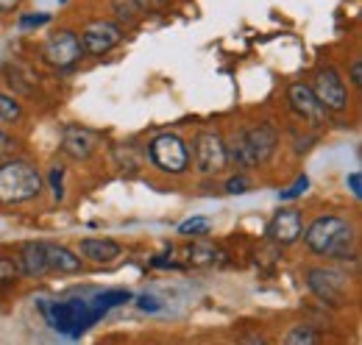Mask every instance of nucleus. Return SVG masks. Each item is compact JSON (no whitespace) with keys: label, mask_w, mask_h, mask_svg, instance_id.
Returning a JSON list of instances; mask_svg holds the SVG:
<instances>
[{"label":"nucleus","mask_w":362,"mask_h":345,"mask_svg":"<svg viewBox=\"0 0 362 345\" xmlns=\"http://www.w3.org/2000/svg\"><path fill=\"white\" fill-rule=\"evenodd\" d=\"M126 301H132V293H126V290H115V293H103V296H98L95 298V309L103 315L106 309H112V306H117V303H126Z\"/></svg>","instance_id":"nucleus-19"},{"label":"nucleus","mask_w":362,"mask_h":345,"mask_svg":"<svg viewBox=\"0 0 362 345\" xmlns=\"http://www.w3.org/2000/svg\"><path fill=\"white\" fill-rule=\"evenodd\" d=\"M148 153H151V162L165 172H184L189 168V148L179 134H159L151 142Z\"/></svg>","instance_id":"nucleus-7"},{"label":"nucleus","mask_w":362,"mask_h":345,"mask_svg":"<svg viewBox=\"0 0 362 345\" xmlns=\"http://www.w3.org/2000/svg\"><path fill=\"white\" fill-rule=\"evenodd\" d=\"M301 231H304V220L298 209H279L273 220L268 223V237H271L276 245H293L301 240Z\"/></svg>","instance_id":"nucleus-11"},{"label":"nucleus","mask_w":362,"mask_h":345,"mask_svg":"<svg viewBox=\"0 0 362 345\" xmlns=\"http://www.w3.org/2000/svg\"><path fill=\"white\" fill-rule=\"evenodd\" d=\"M304 234V242L307 248L317 254V257L326 259H349L354 254V242H357V234H354V226L343 217L334 215H323L310 223Z\"/></svg>","instance_id":"nucleus-1"},{"label":"nucleus","mask_w":362,"mask_h":345,"mask_svg":"<svg viewBox=\"0 0 362 345\" xmlns=\"http://www.w3.org/2000/svg\"><path fill=\"white\" fill-rule=\"evenodd\" d=\"M20 117H23V106L11 95L0 92V123H17Z\"/></svg>","instance_id":"nucleus-17"},{"label":"nucleus","mask_w":362,"mask_h":345,"mask_svg":"<svg viewBox=\"0 0 362 345\" xmlns=\"http://www.w3.org/2000/svg\"><path fill=\"white\" fill-rule=\"evenodd\" d=\"M284 343L290 345H298V343H317V334L310 329V326H296L290 334H287V340Z\"/></svg>","instance_id":"nucleus-22"},{"label":"nucleus","mask_w":362,"mask_h":345,"mask_svg":"<svg viewBox=\"0 0 362 345\" xmlns=\"http://www.w3.org/2000/svg\"><path fill=\"white\" fill-rule=\"evenodd\" d=\"M349 187H351V195L360 201L362 198V175L360 172H351V175H349Z\"/></svg>","instance_id":"nucleus-29"},{"label":"nucleus","mask_w":362,"mask_h":345,"mask_svg":"<svg viewBox=\"0 0 362 345\" xmlns=\"http://www.w3.org/2000/svg\"><path fill=\"white\" fill-rule=\"evenodd\" d=\"M8 145H11V139H8V136H6L3 131H0V156H3L6 151H8Z\"/></svg>","instance_id":"nucleus-33"},{"label":"nucleus","mask_w":362,"mask_h":345,"mask_svg":"<svg viewBox=\"0 0 362 345\" xmlns=\"http://www.w3.org/2000/svg\"><path fill=\"white\" fill-rule=\"evenodd\" d=\"M287 100H290V106H293V112L296 115H301L304 120H310V123H315L320 126L323 123V117H326V109L320 106V100L315 98V92H313V86L310 84H293L287 89Z\"/></svg>","instance_id":"nucleus-12"},{"label":"nucleus","mask_w":362,"mask_h":345,"mask_svg":"<svg viewBox=\"0 0 362 345\" xmlns=\"http://www.w3.org/2000/svg\"><path fill=\"white\" fill-rule=\"evenodd\" d=\"M307 287L317 301L329 303V306H343L349 298V276L332 267H310Z\"/></svg>","instance_id":"nucleus-5"},{"label":"nucleus","mask_w":362,"mask_h":345,"mask_svg":"<svg viewBox=\"0 0 362 345\" xmlns=\"http://www.w3.org/2000/svg\"><path fill=\"white\" fill-rule=\"evenodd\" d=\"M192 159H195L198 172L204 175H218L221 170H226L228 151L223 136L218 131H201L192 139Z\"/></svg>","instance_id":"nucleus-6"},{"label":"nucleus","mask_w":362,"mask_h":345,"mask_svg":"<svg viewBox=\"0 0 362 345\" xmlns=\"http://www.w3.org/2000/svg\"><path fill=\"white\" fill-rule=\"evenodd\" d=\"M351 84L354 86L362 84V59H354V62H351Z\"/></svg>","instance_id":"nucleus-30"},{"label":"nucleus","mask_w":362,"mask_h":345,"mask_svg":"<svg viewBox=\"0 0 362 345\" xmlns=\"http://www.w3.org/2000/svg\"><path fill=\"white\" fill-rule=\"evenodd\" d=\"M45 317L50 320L53 329L67 332V334H81L84 329H90L92 323L100 317V312L87 301H62L45 306Z\"/></svg>","instance_id":"nucleus-4"},{"label":"nucleus","mask_w":362,"mask_h":345,"mask_svg":"<svg viewBox=\"0 0 362 345\" xmlns=\"http://www.w3.org/2000/svg\"><path fill=\"white\" fill-rule=\"evenodd\" d=\"M120 242H115V240H109V237H90V240H81V254L92 262H115V259L120 257Z\"/></svg>","instance_id":"nucleus-16"},{"label":"nucleus","mask_w":362,"mask_h":345,"mask_svg":"<svg viewBox=\"0 0 362 345\" xmlns=\"http://www.w3.org/2000/svg\"><path fill=\"white\" fill-rule=\"evenodd\" d=\"M139 11H142V8L136 6V0H115V14H117V20H123V23H134Z\"/></svg>","instance_id":"nucleus-20"},{"label":"nucleus","mask_w":362,"mask_h":345,"mask_svg":"<svg viewBox=\"0 0 362 345\" xmlns=\"http://www.w3.org/2000/svg\"><path fill=\"white\" fill-rule=\"evenodd\" d=\"M40 192H42V175L37 165L25 159H11L0 165V204L17 206L34 201Z\"/></svg>","instance_id":"nucleus-2"},{"label":"nucleus","mask_w":362,"mask_h":345,"mask_svg":"<svg viewBox=\"0 0 362 345\" xmlns=\"http://www.w3.org/2000/svg\"><path fill=\"white\" fill-rule=\"evenodd\" d=\"M276 129L262 123V126H251V129L240 131L231 145H226L228 151V162H234L237 168H257V165H265L276 151Z\"/></svg>","instance_id":"nucleus-3"},{"label":"nucleus","mask_w":362,"mask_h":345,"mask_svg":"<svg viewBox=\"0 0 362 345\" xmlns=\"http://www.w3.org/2000/svg\"><path fill=\"white\" fill-rule=\"evenodd\" d=\"M159 3H162V0H136V6H139L142 11H145V8H153V6H159Z\"/></svg>","instance_id":"nucleus-32"},{"label":"nucleus","mask_w":362,"mask_h":345,"mask_svg":"<svg viewBox=\"0 0 362 345\" xmlns=\"http://www.w3.org/2000/svg\"><path fill=\"white\" fill-rule=\"evenodd\" d=\"M136 306H139L142 312H159V309H162L159 298H153V296H139V298H136Z\"/></svg>","instance_id":"nucleus-28"},{"label":"nucleus","mask_w":362,"mask_h":345,"mask_svg":"<svg viewBox=\"0 0 362 345\" xmlns=\"http://www.w3.org/2000/svg\"><path fill=\"white\" fill-rule=\"evenodd\" d=\"M307 187H310V178H307V175H298V181H296L293 187L281 189V192H279V198H281V201H293V198H298V195H301Z\"/></svg>","instance_id":"nucleus-24"},{"label":"nucleus","mask_w":362,"mask_h":345,"mask_svg":"<svg viewBox=\"0 0 362 345\" xmlns=\"http://www.w3.org/2000/svg\"><path fill=\"white\" fill-rule=\"evenodd\" d=\"M209 228H212V223L206 217H189L179 226V234H184V237H206Z\"/></svg>","instance_id":"nucleus-18"},{"label":"nucleus","mask_w":362,"mask_h":345,"mask_svg":"<svg viewBox=\"0 0 362 345\" xmlns=\"http://www.w3.org/2000/svg\"><path fill=\"white\" fill-rule=\"evenodd\" d=\"M20 6V0H0V14H11Z\"/></svg>","instance_id":"nucleus-31"},{"label":"nucleus","mask_w":362,"mask_h":345,"mask_svg":"<svg viewBox=\"0 0 362 345\" xmlns=\"http://www.w3.org/2000/svg\"><path fill=\"white\" fill-rule=\"evenodd\" d=\"M50 23V14L40 11V14H23L20 17V28H40V25H47Z\"/></svg>","instance_id":"nucleus-25"},{"label":"nucleus","mask_w":362,"mask_h":345,"mask_svg":"<svg viewBox=\"0 0 362 345\" xmlns=\"http://www.w3.org/2000/svg\"><path fill=\"white\" fill-rule=\"evenodd\" d=\"M84 56V47H81V37L70 28H62L56 34H50L42 45V59H45L50 67H59V70H67L73 64H78Z\"/></svg>","instance_id":"nucleus-8"},{"label":"nucleus","mask_w":362,"mask_h":345,"mask_svg":"<svg viewBox=\"0 0 362 345\" xmlns=\"http://www.w3.org/2000/svg\"><path fill=\"white\" fill-rule=\"evenodd\" d=\"M20 273L28 276V279H42L47 270V259H45V242H25L20 248Z\"/></svg>","instance_id":"nucleus-14"},{"label":"nucleus","mask_w":362,"mask_h":345,"mask_svg":"<svg viewBox=\"0 0 362 345\" xmlns=\"http://www.w3.org/2000/svg\"><path fill=\"white\" fill-rule=\"evenodd\" d=\"M45 259H47V270H53V273H62V276L81 273V259L76 257L67 245L45 242Z\"/></svg>","instance_id":"nucleus-15"},{"label":"nucleus","mask_w":362,"mask_h":345,"mask_svg":"<svg viewBox=\"0 0 362 345\" xmlns=\"http://www.w3.org/2000/svg\"><path fill=\"white\" fill-rule=\"evenodd\" d=\"M313 92H315V98L320 100V106H323L326 112H343V109L349 106V89H346L340 73H337L334 67L317 70Z\"/></svg>","instance_id":"nucleus-9"},{"label":"nucleus","mask_w":362,"mask_h":345,"mask_svg":"<svg viewBox=\"0 0 362 345\" xmlns=\"http://www.w3.org/2000/svg\"><path fill=\"white\" fill-rule=\"evenodd\" d=\"M215 259V248H209V245H192L189 248V262H195V264H209Z\"/></svg>","instance_id":"nucleus-23"},{"label":"nucleus","mask_w":362,"mask_h":345,"mask_svg":"<svg viewBox=\"0 0 362 345\" xmlns=\"http://www.w3.org/2000/svg\"><path fill=\"white\" fill-rule=\"evenodd\" d=\"M20 264L14 259H0V284H14L20 279Z\"/></svg>","instance_id":"nucleus-21"},{"label":"nucleus","mask_w":362,"mask_h":345,"mask_svg":"<svg viewBox=\"0 0 362 345\" xmlns=\"http://www.w3.org/2000/svg\"><path fill=\"white\" fill-rule=\"evenodd\" d=\"M50 184H53V198L62 201L64 198V187H62V168H50Z\"/></svg>","instance_id":"nucleus-26"},{"label":"nucleus","mask_w":362,"mask_h":345,"mask_svg":"<svg viewBox=\"0 0 362 345\" xmlns=\"http://www.w3.org/2000/svg\"><path fill=\"white\" fill-rule=\"evenodd\" d=\"M95 148H98V134L95 131L84 129V126H67L62 131V151L70 159H76V162L90 159Z\"/></svg>","instance_id":"nucleus-13"},{"label":"nucleus","mask_w":362,"mask_h":345,"mask_svg":"<svg viewBox=\"0 0 362 345\" xmlns=\"http://www.w3.org/2000/svg\"><path fill=\"white\" fill-rule=\"evenodd\" d=\"M78 37H81L84 53H90V56H103V53H109V50H115V47L120 45L123 28L115 25V23H109V20H95V23H90Z\"/></svg>","instance_id":"nucleus-10"},{"label":"nucleus","mask_w":362,"mask_h":345,"mask_svg":"<svg viewBox=\"0 0 362 345\" xmlns=\"http://www.w3.org/2000/svg\"><path fill=\"white\" fill-rule=\"evenodd\" d=\"M245 189H248V178L245 175H237V178H228L226 181V192H231V195H240Z\"/></svg>","instance_id":"nucleus-27"}]
</instances>
